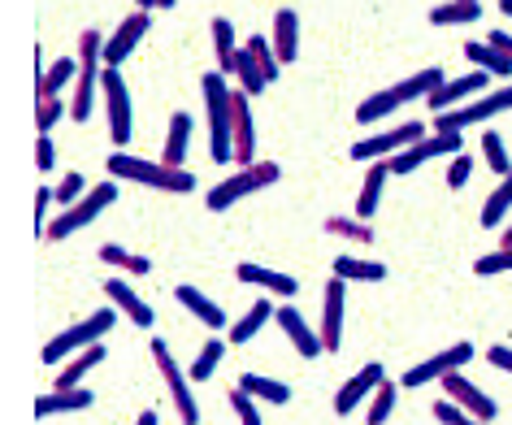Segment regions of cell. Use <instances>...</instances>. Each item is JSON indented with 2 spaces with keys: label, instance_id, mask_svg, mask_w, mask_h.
<instances>
[{
  "label": "cell",
  "instance_id": "6da1fadb",
  "mask_svg": "<svg viewBox=\"0 0 512 425\" xmlns=\"http://www.w3.org/2000/svg\"><path fill=\"white\" fill-rule=\"evenodd\" d=\"M200 96L204 113H209V157L213 165H235V92L226 87L222 70L200 74Z\"/></svg>",
  "mask_w": 512,
  "mask_h": 425
},
{
  "label": "cell",
  "instance_id": "7a4b0ae2",
  "mask_svg": "<svg viewBox=\"0 0 512 425\" xmlns=\"http://www.w3.org/2000/svg\"><path fill=\"white\" fill-rule=\"evenodd\" d=\"M109 178H126V183H139V187H152V191H196V178L178 165H165V161H144V157H131V152H109L105 161Z\"/></svg>",
  "mask_w": 512,
  "mask_h": 425
},
{
  "label": "cell",
  "instance_id": "3957f363",
  "mask_svg": "<svg viewBox=\"0 0 512 425\" xmlns=\"http://www.w3.org/2000/svg\"><path fill=\"white\" fill-rule=\"evenodd\" d=\"M118 326V308H100V313H92V317H83V321H74L70 330H61L57 339H48L44 343V352H40V360L44 365H61V360H70V356H79V352H87L92 343H100L105 334Z\"/></svg>",
  "mask_w": 512,
  "mask_h": 425
},
{
  "label": "cell",
  "instance_id": "277c9868",
  "mask_svg": "<svg viewBox=\"0 0 512 425\" xmlns=\"http://www.w3.org/2000/svg\"><path fill=\"white\" fill-rule=\"evenodd\" d=\"M278 178H283V170H278L274 161H256V165H243V170H235L230 178H222L209 196H204V204H209V213H226V209H235V204L243 196H252V191H265V187H274Z\"/></svg>",
  "mask_w": 512,
  "mask_h": 425
},
{
  "label": "cell",
  "instance_id": "5b68a950",
  "mask_svg": "<svg viewBox=\"0 0 512 425\" xmlns=\"http://www.w3.org/2000/svg\"><path fill=\"white\" fill-rule=\"evenodd\" d=\"M118 200V183H113V178H105V183H96L92 191H87V196L79 200V204H70L66 213H57L53 222H48V230L44 235L53 239V243H61V239H70L74 230H83V226H92L100 213L109 209V204Z\"/></svg>",
  "mask_w": 512,
  "mask_h": 425
},
{
  "label": "cell",
  "instance_id": "8992f818",
  "mask_svg": "<svg viewBox=\"0 0 512 425\" xmlns=\"http://www.w3.org/2000/svg\"><path fill=\"white\" fill-rule=\"evenodd\" d=\"M508 109H512V83L495 87V92H482V96H473L469 105H456V109H443V113H434V126H430V131H465V126L491 122L495 113H508Z\"/></svg>",
  "mask_w": 512,
  "mask_h": 425
},
{
  "label": "cell",
  "instance_id": "52a82bcc",
  "mask_svg": "<svg viewBox=\"0 0 512 425\" xmlns=\"http://www.w3.org/2000/svg\"><path fill=\"white\" fill-rule=\"evenodd\" d=\"M100 96H105V113H109V144L113 152H126L131 144V126H135V113H131V92H126V79L118 70H100Z\"/></svg>",
  "mask_w": 512,
  "mask_h": 425
},
{
  "label": "cell",
  "instance_id": "ba28073f",
  "mask_svg": "<svg viewBox=\"0 0 512 425\" xmlns=\"http://www.w3.org/2000/svg\"><path fill=\"white\" fill-rule=\"evenodd\" d=\"M152 360H157L161 378H165V386H170V399H174V408H178V425H200V404H196V395H191V373L178 369L170 343L152 339Z\"/></svg>",
  "mask_w": 512,
  "mask_h": 425
},
{
  "label": "cell",
  "instance_id": "9c48e42d",
  "mask_svg": "<svg viewBox=\"0 0 512 425\" xmlns=\"http://www.w3.org/2000/svg\"><path fill=\"white\" fill-rule=\"evenodd\" d=\"M465 152V139H460V131H430L426 139H417V144H408L404 152H395L391 157V174H413L417 165H426L434 157H460Z\"/></svg>",
  "mask_w": 512,
  "mask_h": 425
},
{
  "label": "cell",
  "instance_id": "30bf717a",
  "mask_svg": "<svg viewBox=\"0 0 512 425\" xmlns=\"http://www.w3.org/2000/svg\"><path fill=\"white\" fill-rule=\"evenodd\" d=\"M426 135H430L426 122H400V126H391V131L369 135V139H361V144H352V161H387V157L404 152L408 144H417V139H426Z\"/></svg>",
  "mask_w": 512,
  "mask_h": 425
},
{
  "label": "cell",
  "instance_id": "8fae6325",
  "mask_svg": "<svg viewBox=\"0 0 512 425\" xmlns=\"http://www.w3.org/2000/svg\"><path fill=\"white\" fill-rule=\"evenodd\" d=\"M473 360V343H456V347H447V352H434V356H426L421 365H413L400 378V386H430V382H443L447 373H456V369H465Z\"/></svg>",
  "mask_w": 512,
  "mask_h": 425
},
{
  "label": "cell",
  "instance_id": "7c38bea8",
  "mask_svg": "<svg viewBox=\"0 0 512 425\" xmlns=\"http://www.w3.org/2000/svg\"><path fill=\"white\" fill-rule=\"evenodd\" d=\"M148 31H152V14H148V9H135L131 18H122V22H118V31H113V35H109V44H105V66H109V70H118L122 61L139 48V40H144Z\"/></svg>",
  "mask_w": 512,
  "mask_h": 425
},
{
  "label": "cell",
  "instance_id": "4fadbf2b",
  "mask_svg": "<svg viewBox=\"0 0 512 425\" xmlns=\"http://www.w3.org/2000/svg\"><path fill=\"white\" fill-rule=\"evenodd\" d=\"M439 386L447 391V399H452V404H460L465 412H473L478 421H495V417H499V404H495V399L486 395L478 382H469L460 369H456V373H447V378H443Z\"/></svg>",
  "mask_w": 512,
  "mask_h": 425
},
{
  "label": "cell",
  "instance_id": "5bb4252c",
  "mask_svg": "<svg viewBox=\"0 0 512 425\" xmlns=\"http://www.w3.org/2000/svg\"><path fill=\"white\" fill-rule=\"evenodd\" d=\"M274 321L283 326V334H287L291 343H296V352H300L304 360H317V356L326 352L322 334H317V330L309 326V317H304L296 304H278V308H274Z\"/></svg>",
  "mask_w": 512,
  "mask_h": 425
},
{
  "label": "cell",
  "instance_id": "9a60e30c",
  "mask_svg": "<svg viewBox=\"0 0 512 425\" xmlns=\"http://www.w3.org/2000/svg\"><path fill=\"white\" fill-rule=\"evenodd\" d=\"M486 87H491V74L486 70H473V74H447V83L439 87V92H434L426 105L434 109V113H443V109H452V105H460V100H473V96H482Z\"/></svg>",
  "mask_w": 512,
  "mask_h": 425
},
{
  "label": "cell",
  "instance_id": "2e32d148",
  "mask_svg": "<svg viewBox=\"0 0 512 425\" xmlns=\"http://www.w3.org/2000/svg\"><path fill=\"white\" fill-rule=\"evenodd\" d=\"M382 378H387V369H382L378 360H369V365L356 373V378L343 382L339 391H335V412H339V417H352V408H361V404H365V395H374Z\"/></svg>",
  "mask_w": 512,
  "mask_h": 425
},
{
  "label": "cell",
  "instance_id": "e0dca14e",
  "mask_svg": "<svg viewBox=\"0 0 512 425\" xmlns=\"http://www.w3.org/2000/svg\"><path fill=\"white\" fill-rule=\"evenodd\" d=\"M343 287H348L343 278H330L322 295V326H317V334H322L326 352H339L343 343Z\"/></svg>",
  "mask_w": 512,
  "mask_h": 425
},
{
  "label": "cell",
  "instance_id": "ac0fdd59",
  "mask_svg": "<svg viewBox=\"0 0 512 425\" xmlns=\"http://www.w3.org/2000/svg\"><path fill=\"white\" fill-rule=\"evenodd\" d=\"M174 300L183 304V308H187V313L196 317V321H204V326H209V330H226V326H230V317L222 313V304L209 300V295L196 291V287H187V282H178V287H174Z\"/></svg>",
  "mask_w": 512,
  "mask_h": 425
},
{
  "label": "cell",
  "instance_id": "d6986e66",
  "mask_svg": "<svg viewBox=\"0 0 512 425\" xmlns=\"http://www.w3.org/2000/svg\"><path fill=\"white\" fill-rule=\"evenodd\" d=\"M105 295H109V304H113V308H122V313L131 317L139 330H152V321H157V313H152V304H144V300H139L131 282H122V278H109V282H105Z\"/></svg>",
  "mask_w": 512,
  "mask_h": 425
},
{
  "label": "cell",
  "instance_id": "ffe728a7",
  "mask_svg": "<svg viewBox=\"0 0 512 425\" xmlns=\"http://www.w3.org/2000/svg\"><path fill=\"white\" fill-rule=\"evenodd\" d=\"M235 278L239 282H252V287H261V291H270V295H283V300H291V295L300 291V282L291 278V274H278V269H265V265H252V261L235 265Z\"/></svg>",
  "mask_w": 512,
  "mask_h": 425
},
{
  "label": "cell",
  "instance_id": "44dd1931",
  "mask_svg": "<svg viewBox=\"0 0 512 425\" xmlns=\"http://www.w3.org/2000/svg\"><path fill=\"white\" fill-rule=\"evenodd\" d=\"M79 74H83V61H79V57H61V61H53V66L44 70V79L35 83V100H57L70 83H79Z\"/></svg>",
  "mask_w": 512,
  "mask_h": 425
},
{
  "label": "cell",
  "instance_id": "7402d4cb",
  "mask_svg": "<svg viewBox=\"0 0 512 425\" xmlns=\"http://www.w3.org/2000/svg\"><path fill=\"white\" fill-rule=\"evenodd\" d=\"M387 178L391 174V157L387 161H369V170H365V183H361V196H356V217H374L378 213V200H382V187H387Z\"/></svg>",
  "mask_w": 512,
  "mask_h": 425
},
{
  "label": "cell",
  "instance_id": "603a6c76",
  "mask_svg": "<svg viewBox=\"0 0 512 425\" xmlns=\"http://www.w3.org/2000/svg\"><path fill=\"white\" fill-rule=\"evenodd\" d=\"M96 404V395L87 391V386H74V391H48L35 399V417H57V412H83V408H92Z\"/></svg>",
  "mask_w": 512,
  "mask_h": 425
},
{
  "label": "cell",
  "instance_id": "cb8c5ba5",
  "mask_svg": "<svg viewBox=\"0 0 512 425\" xmlns=\"http://www.w3.org/2000/svg\"><path fill=\"white\" fill-rule=\"evenodd\" d=\"M270 44L283 66H291V61L300 57V18L291 14V9H278L274 14V31H270Z\"/></svg>",
  "mask_w": 512,
  "mask_h": 425
},
{
  "label": "cell",
  "instance_id": "d4e9b609",
  "mask_svg": "<svg viewBox=\"0 0 512 425\" xmlns=\"http://www.w3.org/2000/svg\"><path fill=\"white\" fill-rule=\"evenodd\" d=\"M100 70L105 66H83L79 83H74V100H70V122H87L96 113V96H100Z\"/></svg>",
  "mask_w": 512,
  "mask_h": 425
},
{
  "label": "cell",
  "instance_id": "484cf974",
  "mask_svg": "<svg viewBox=\"0 0 512 425\" xmlns=\"http://www.w3.org/2000/svg\"><path fill=\"white\" fill-rule=\"evenodd\" d=\"M274 308H278V304H274V300H265V295H261V300H252L248 313H243L239 321H230V343L243 347L248 339H256L265 321H274Z\"/></svg>",
  "mask_w": 512,
  "mask_h": 425
},
{
  "label": "cell",
  "instance_id": "4316f807",
  "mask_svg": "<svg viewBox=\"0 0 512 425\" xmlns=\"http://www.w3.org/2000/svg\"><path fill=\"white\" fill-rule=\"evenodd\" d=\"M191 113L178 109L174 118H170V131H165V152H161V161L165 165H178L183 170V157H187V148H191Z\"/></svg>",
  "mask_w": 512,
  "mask_h": 425
},
{
  "label": "cell",
  "instance_id": "83f0119b",
  "mask_svg": "<svg viewBox=\"0 0 512 425\" xmlns=\"http://www.w3.org/2000/svg\"><path fill=\"white\" fill-rule=\"evenodd\" d=\"M408 100H404V92H400V83L395 87H382V92H374V96H365L361 100V109H356V122H382L387 113H395V109H404Z\"/></svg>",
  "mask_w": 512,
  "mask_h": 425
},
{
  "label": "cell",
  "instance_id": "f1b7e54d",
  "mask_svg": "<svg viewBox=\"0 0 512 425\" xmlns=\"http://www.w3.org/2000/svg\"><path fill=\"white\" fill-rule=\"evenodd\" d=\"M100 360H105V347H100V343H92V347H87V352H79V356H70L66 360V369H61L57 373V391H74V386H79L83 378H87V373H92L96 365H100Z\"/></svg>",
  "mask_w": 512,
  "mask_h": 425
},
{
  "label": "cell",
  "instance_id": "f546056e",
  "mask_svg": "<svg viewBox=\"0 0 512 425\" xmlns=\"http://www.w3.org/2000/svg\"><path fill=\"white\" fill-rule=\"evenodd\" d=\"M482 18V0H447V5L430 9L434 27H469V22Z\"/></svg>",
  "mask_w": 512,
  "mask_h": 425
},
{
  "label": "cell",
  "instance_id": "4dcf8cb0",
  "mask_svg": "<svg viewBox=\"0 0 512 425\" xmlns=\"http://www.w3.org/2000/svg\"><path fill=\"white\" fill-rule=\"evenodd\" d=\"M252 399H265V404H291V386L278 378H265V373H239V382Z\"/></svg>",
  "mask_w": 512,
  "mask_h": 425
},
{
  "label": "cell",
  "instance_id": "1f68e13d",
  "mask_svg": "<svg viewBox=\"0 0 512 425\" xmlns=\"http://www.w3.org/2000/svg\"><path fill=\"white\" fill-rule=\"evenodd\" d=\"M96 256H100V265L126 269V274H135V278H148V274H152V261H148V256H139V252H126L122 243H100V248H96Z\"/></svg>",
  "mask_w": 512,
  "mask_h": 425
},
{
  "label": "cell",
  "instance_id": "d6a6232c",
  "mask_svg": "<svg viewBox=\"0 0 512 425\" xmlns=\"http://www.w3.org/2000/svg\"><path fill=\"white\" fill-rule=\"evenodd\" d=\"M335 278H343V282H382L387 278V265L382 261H361V256L343 252V256H335Z\"/></svg>",
  "mask_w": 512,
  "mask_h": 425
},
{
  "label": "cell",
  "instance_id": "836d02e7",
  "mask_svg": "<svg viewBox=\"0 0 512 425\" xmlns=\"http://www.w3.org/2000/svg\"><path fill=\"white\" fill-rule=\"evenodd\" d=\"M465 57H469L478 70L495 74V79H512V61H508L504 53H499V48L486 44V40H473V44H465Z\"/></svg>",
  "mask_w": 512,
  "mask_h": 425
},
{
  "label": "cell",
  "instance_id": "e575fe53",
  "mask_svg": "<svg viewBox=\"0 0 512 425\" xmlns=\"http://www.w3.org/2000/svg\"><path fill=\"white\" fill-rule=\"evenodd\" d=\"M213 53H217V70L230 74L235 70V53H239V44H235V27H230V18H213Z\"/></svg>",
  "mask_w": 512,
  "mask_h": 425
},
{
  "label": "cell",
  "instance_id": "d590c367",
  "mask_svg": "<svg viewBox=\"0 0 512 425\" xmlns=\"http://www.w3.org/2000/svg\"><path fill=\"white\" fill-rule=\"evenodd\" d=\"M326 235H339V239H352V243H374V226L365 217H348V213H330L326 217Z\"/></svg>",
  "mask_w": 512,
  "mask_h": 425
},
{
  "label": "cell",
  "instance_id": "8d00e7d4",
  "mask_svg": "<svg viewBox=\"0 0 512 425\" xmlns=\"http://www.w3.org/2000/svg\"><path fill=\"white\" fill-rule=\"evenodd\" d=\"M230 74L239 79V92H248V96H261L265 87H270V83H265V74H261V66H256V57L248 53V44L235 53V70H230Z\"/></svg>",
  "mask_w": 512,
  "mask_h": 425
},
{
  "label": "cell",
  "instance_id": "74e56055",
  "mask_svg": "<svg viewBox=\"0 0 512 425\" xmlns=\"http://www.w3.org/2000/svg\"><path fill=\"white\" fill-rule=\"evenodd\" d=\"M443 83H447V74L439 66H430V70H421V74H408V79L400 83V92H404L408 105H413V100H430Z\"/></svg>",
  "mask_w": 512,
  "mask_h": 425
},
{
  "label": "cell",
  "instance_id": "f35d334b",
  "mask_svg": "<svg viewBox=\"0 0 512 425\" xmlns=\"http://www.w3.org/2000/svg\"><path fill=\"white\" fill-rule=\"evenodd\" d=\"M508 209H512V170L504 174V183H499V187L491 191V196H486L478 222H482L486 230H495L499 222H504V213H508Z\"/></svg>",
  "mask_w": 512,
  "mask_h": 425
},
{
  "label": "cell",
  "instance_id": "ab89813d",
  "mask_svg": "<svg viewBox=\"0 0 512 425\" xmlns=\"http://www.w3.org/2000/svg\"><path fill=\"white\" fill-rule=\"evenodd\" d=\"M222 356H226V343L213 334V339L200 347V356L191 360V369H187V373H191V382H209V378H213V369L222 365Z\"/></svg>",
  "mask_w": 512,
  "mask_h": 425
},
{
  "label": "cell",
  "instance_id": "60d3db41",
  "mask_svg": "<svg viewBox=\"0 0 512 425\" xmlns=\"http://www.w3.org/2000/svg\"><path fill=\"white\" fill-rule=\"evenodd\" d=\"M395 395H400V382L382 378L378 391H374V404H369V412H365V425H387V417L395 412Z\"/></svg>",
  "mask_w": 512,
  "mask_h": 425
},
{
  "label": "cell",
  "instance_id": "b9f144b4",
  "mask_svg": "<svg viewBox=\"0 0 512 425\" xmlns=\"http://www.w3.org/2000/svg\"><path fill=\"white\" fill-rule=\"evenodd\" d=\"M248 53L256 57V66H261L265 83H274V79H278V70H283V61H278L274 44H270V35H248Z\"/></svg>",
  "mask_w": 512,
  "mask_h": 425
},
{
  "label": "cell",
  "instance_id": "7bdbcfd3",
  "mask_svg": "<svg viewBox=\"0 0 512 425\" xmlns=\"http://www.w3.org/2000/svg\"><path fill=\"white\" fill-rule=\"evenodd\" d=\"M478 144H482V161L491 165V174L504 178V174L512 170V161H508V152H504V135H499V131H486Z\"/></svg>",
  "mask_w": 512,
  "mask_h": 425
},
{
  "label": "cell",
  "instance_id": "ee69618b",
  "mask_svg": "<svg viewBox=\"0 0 512 425\" xmlns=\"http://www.w3.org/2000/svg\"><path fill=\"white\" fill-rule=\"evenodd\" d=\"M105 35H100L96 27H87L83 35H79V61L83 66H105Z\"/></svg>",
  "mask_w": 512,
  "mask_h": 425
},
{
  "label": "cell",
  "instance_id": "f6af8a7d",
  "mask_svg": "<svg viewBox=\"0 0 512 425\" xmlns=\"http://www.w3.org/2000/svg\"><path fill=\"white\" fill-rule=\"evenodd\" d=\"M87 191H92V183H87V178H83L79 170H70V174L57 183V204H61V209H70V204H79V200L87 196Z\"/></svg>",
  "mask_w": 512,
  "mask_h": 425
},
{
  "label": "cell",
  "instance_id": "bcb514c9",
  "mask_svg": "<svg viewBox=\"0 0 512 425\" xmlns=\"http://www.w3.org/2000/svg\"><path fill=\"white\" fill-rule=\"evenodd\" d=\"M226 404L235 408V417L239 425H261V412H256V399L243 391V386H230V395H226Z\"/></svg>",
  "mask_w": 512,
  "mask_h": 425
},
{
  "label": "cell",
  "instance_id": "7dc6e473",
  "mask_svg": "<svg viewBox=\"0 0 512 425\" xmlns=\"http://www.w3.org/2000/svg\"><path fill=\"white\" fill-rule=\"evenodd\" d=\"M512 269V248H495V252H486L473 261V274L478 278H491V274H508Z\"/></svg>",
  "mask_w": 512,
  "mask_h": 425
},
{
  "label": "cell",
  "instance_id": "c3c4849f",
  "mask_svg": "<svg viewBox=\"0 0 512 425\" xmlns=\"http://www.w3.org/2000/svg\"><path fill=\"white\" fill-rule=\"evenodd\" d=\"M430 412H434V421H443V425H491V421H478L473 412H465L460 404H452V399H439Z\"/></svg>",
  "mask_w": 512,
  "mask_h": 425
},
{
  "label": "cell",
  "instance_id": "681fc988",
  "mask_svg": "<svg viewBox=\"0 0 512 425\" xmlns=\"http://www.w3.org/2000/svg\"><path fill=\"white\" fill-rule=\"evenodd\" d=\"M61 118H70V105H66V100H61V96H57V100H40V109H35V126H40V135L53 131Z\"/></svg>",
  "mask_w": 512,
  "mask_h": 425
},
{
  "label": "cell",
  "instance_id": "f907efd6",
  "mask_svg": "<svg viewBox=\"0 0 512 425\" xmlns=\"http://www.w3.org/2000/svg\"><path fill=\"white\" fill-rule=\"evenodd\" d=\"M53 204H57V187H40V191H35V235L48 230V222L57 217V213H48Z\"/></svg>",
  "mask_w": 512,
  "mask_h": 425
},
{
  "label": "cell",
  "instance_id": "816d5d0a",
  "mask_svg": "<svg viewBox=\"0 0 512 425\" xmlns=\"http://www.w3.org/2000/svg\"><path fill=\"white\" fill-rule=\"evenodd\" d=\"M469 174H473V157H469V152H460V157H452V165H447L443 183L452 187V191H460V187L469 183Z\"/></svg>",
  "mask_w": 512,
  "mask_h": 425
},
{
  "label": "cell",
  "instance_id": "f5cc1de1",
  "mask_svg": "<svg viewBox=\"0 0 512 425\" xmlns=\"http://www.w3.org/2000/svg\"><path fill=\"white\" fill-rule=\"evenodd\" d=\"M35 165H40V174H48L57 165V148H53L48 135H40V144H35Z\"/></svg>",
  "mask_w": 512,
  "mask_h": 425
},
{
  "label": "cell",
  "instance_id": "db71d44e",
  "mask_svg": "<svg viewBox=\"0 0 512 425\" xmlns=\"http://www.w3.org/2000/svg\"><path fill=\"white\" fill-rule=\"evenodd\" d=\"M486 365H495L499 373H512V347H504V343H495L491 352H486Z\"/></svg>",
  "mask_w": 512,
  "mask_h": 425
},
{
  "label": "cell",
  "instance_id": "11a10c76",
  "mask_svg": "<svg viewBox=\"0 0 512 425\" xmlns=\"http://www.w3.org/2000/svg\"><path fill=\"white\" fill-rule=\"evenodd\" d=\"M486 44L499 48V53H504V57L512 61V35H508V31H491V35H486Z\"/></svg>",
  "mask_w": 512,
  "mask_h": 425
},
{
  "label": "cell",
  "instance_id": "9f6ffc18",
  "mask_svg": "<svg viewBox=\"0 0 512 425\" xmlns=\"http://www.w3.org/2000/svg\"><path fill=\"white\" fill-rule=\"evenodd\" d=\"M157 421H161V417H157V412H152V408H148V412H144V417H139L135 425H157Z\"/></svg>",
  "mask_w": 512,
  "mask_h": 425
},
{
  "label": "cell",
  "instance_id": "6f0895ef",
  "mask_svg": "<svg viewBox=\"0 0 512 425\" xmlns=\"http://www.w3.org/2000/svg\"><path fill=\"white\" fill-rule=\"evenodd\" d=\"M499 14H504V18H512V0H499Z\"/></svg>",
  "mask_w": 512,
  "mask_h": 425
},
{
  "label": "cell",
  "instance_id": "680465c9",
  "mask_svg": "<svg viewBox=\"0 0 512 425\" xmlns=\"http://www.w3.org/2000/svg\"><path fill=\"white\" fill-rule=\"evenodd\" d=\"M499 248H512V226L504 230V243H499Z\"/></svg>",
  "mask_w": 512,
  "mask_h": 425
},
{
  "label": "cell",
  "instance_id": "91938a15",
  "mask_svg": "<svg viewBox=\"0 0 512 425\" xmlns=\"http://www.w3.org/2000/svg\"><path fill=\"white\" fill-rule=\"evenodd\" d=\"M135 5H139V9H157V0H135Z\"/></svg>",
  "mask_w": 512,
  "mask_h": 425
},
{
  "label": "cell",
  "instance_id": "94428289",
  "mask_svg": "<svg viewBox=\"0 0 512 425\" xmlns=\"http://www.w3.org/2000/svg\"><path fill=\"white\" fill-rule=\"evenodd\" d=\"M178 5V0H157V9H174Z\"/></svg>",
  "mask_w": 512,
  "mask_h": 425
}]
</instances>
